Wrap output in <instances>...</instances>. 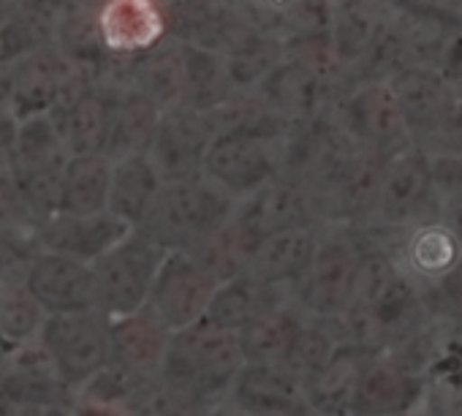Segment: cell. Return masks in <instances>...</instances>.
<instances>
[{"label": "cell", "mask_w": 462, "mask_h": 416, "mask_svg": "<svg viewBox=\"0 0 462 416\" xmlns=\"http://www.w3.org/2000/svg\"><path fill=\"white\" fill-rule=\"evenodd\" d=\"M245 356L237 332L199 319L169 335L158 378L174 389L190 411H207L226 400Z\"/></svg>", "instance_id": "obj_1"}, {"label": "cell", "mask_w": 462, "mask_h": 416, "mask_svg": "<svg viewBox=\"0 0 462 416\" xmlns=\"http://www.w3.org/2000/svg\"><path fill=\"white\" fill-rule=\"evenodd\" d=\"M235 207L237 199L204 171L182 180H163L136 229L163 251L188 254L220 229L235 213Z\"/></svg>", "instance_id": "obj_2"}, {"label": "cell", "mask_w": 462, "mask_h": 416, "mask_svg": "<svg viewBox=\"0 0 462 416\" xmlns=\"http://www.w3.org/2000/svg\"><path fill=\"white\" fill-rule=\"evenodd\" d=\"M36 343L44 348L58 378L77 392L101 367L112 362V329L109 316L98 308L47 313Z\"/></svg>", "instance_id": "obj_3"}, {"label": "cell", "mask_w": 462, "mask_h": 416, "mask_svg": "<svg viewBox=\"0 0 462 416\" xmlns=\"http://www.w3.org/2000/svg\"><path fill=\"white\" fill-rule=\"evenodd\" d=\"M166 251L144 237L139 229L123 235L101 256L90 262L96 283V308L115 316L136 313L147 305L150 286L163 262Z\"/></svg>", "instance_id": "obj_4"}, {"label": "cell", "mask_w": 462, "mask_h": 416, "mask_svg": "<svg viewBox=\"0 0 462 416\" xmlns=\"http://www.w3.org/2000/svg\"><path fill=\"white\" fill-rule=\"evenodd\" d=\"M9 74V109L17 120L52 115L74 104L93 82L50 42L17 60Z\"/></svg>", "instance_id": "obj_5"}, {"label": "cell", "mask_w": 462, "mask_h": 416, "mask_svg": "<svg viewBox=\"0 0 462 416\" xmlns=\"http://www.w3.org/2000/svg\"><path fill=\"white\" fill-rule=\"evenodd\" d=\"M217 286L220 283L201 264H196L188 254L166 251L155 273V281L150 286V297L144 308L169 332H177L204 319L207 305Z\"/></svg>", "instance_id": "obj_6"}, {"label": "cell", "mask_w": 462, "mask_h": 416, "mask_svg": "<svg viewBox=\"0 0 462 416\" xmlns=\"http://www.w3.org/2000/svg\"><path fill=\"white\" fill-rule=\"evenodd\" d=\"M201 171L235 199L278 177L275 144L248 131H217L204 153Z\"/></svg>", "instance_id": "obj_7"}, {"label": "cell", "mask_w": 462, "mask_h": 416, "mask_svg": "<svg viewBox=\"0 0 462 416\" xmlns=\"http://www.w3.org/2000/svg\"><path fill=\"white\" fill-rule=\"evenodd\" d=\"M212 136L215 125L207 112H199L188 104H174L169 109H161L147 155L163 180L193 177L201 174L204 153Z\"/></svg>", "instance_id": "obj_8"}, {"label": "cell", "mask_w": 462, "mask_h": 416, "mask_svg": "<svg viewBox=\"0 0 462 416\" xmlns=\"http://www.w3.org/2000/svg\"><path fill=\"white\" fill-rule=\"evenodd\" d=\"M23 281L44 313H71L96 308L90 262L58 251H36L23 270Z\"/></svg>", "instance_id": "obj_9"}, {"label": "cell", "mask_w": 462, "mask_h": 416, "mask_svg": "<svg viewBox=\"0 0 462 416\" xmlns=\"http://www.w3.org/2000/svg\"><path fill=\"white\" fill-rule=\"evenodd\" d=\"M104 85L109 88V134L104 155L117 161L131 153H147L161 109L117 74V63Z\"/></svg>", "instance_id": "obj_10"}, {"label": "cell", "mask_w": 462, "mask_h": 416, "mask_svg": "<svg viewBox=\"0 0 462 416\" xmlns=\"http://www.w3.org/2000/svg\"><path fill=\"white\" fill-rule=\"evenodd\" d=\"M134 226H128L125 221H120L109 210H101L93 216L55 213L39 224L36 248L69 254V256L82 259V262H93L96 256H101L109 245H115Z\"/></svg>", "instance_id": "obj_11"}, {"label": "cell", "mask_w": 462, "mask_h": 416, "mask_svg": "<svg viewBox=\"0 0 462 416\" xmlns=\"http://www.w3.org/2000/svg\"><path fill=\"white\" fill-rule=\"evenodd\" d=\"M98 28L109 55L134 58L166 36V17L158 0H104Z\"/></svg>", "instance_id": "obj_12"}, {"label": "cell", "mask_w": 462, "mask_h": 416, "mask_svg": "<svg viewBox=\"0 0 462 416\" xmlns=\"http://www.w3.org/2000/svg\"><path fill=\"white\" fill-rule=\"evenodd\" d=\"M52 44L63 52V58L71 66L88 74L90 82H104L117 63V58L109 55L104 44L101 28H98V12L93 9L66 6L60 17L55 20Z\"/></svg>", "instance_id": "obj_13"}, {"label": "cell", "mask_w": 462, "mask_h": 416, "mask_svg": "<svg viewBox=\"0 0 462 416\" xmlns=\"http://www.w3.org/2000/svg\"><path fill=\"white\" fill-rule=\"evenodd\" d=\"M117 74L144 93L158 109L182 104V71H180V47L177 39L163 36L147 52L117 60Z\"/></svg>", "instance_id": "obj_14"}, {"label": "cell", "mask_w": 462, "mask_h": 416, "mask_svg": "<svg viewBox=\"0 0 462 416\" xmlns=\"http://www.w3.org/2000/svg\"><path fill=\"white\" fill-rule=\"evenodd\" d=\"M300 193L291 182L273 177L248 196L237 199V207L231 218L243 229V235L259 245L262 237L286 229V226H300Z\"/></svg>", "instance_id": "obj_15"}, {"label": "cell", "mask_w": 462, "mask_h": 416, "mask_svg": "<svg viewBox=\"0 0 462 416\" xmlns=\"http://www.w3.org/2000/svg\"><path fill=\"white\" fill-rule=\"evenodd\" d=\"M278 305H281L278 289L243 270L240 275L223 281L215 289L204 319L215 327L240 332L243 327H248L251 321H256L259 316L270 313Z\"/></svg>", "instance_id": "obj_16"}, {"label": "cell", "mask_w": 462, "mask_h": 416, "mask_svg": "<svg viewBox=\"0 0 462 416\" xmlns=\"http://www.w3.org/2000/svg\"><path fill=\"white\" fill-rule=\"evenodd\" d=\"M161 182L163 177L158 174L147 153H131V155L112 161L106 210L136 229L142 218L147 216Z\"/></svg>", "instance_id": "obj_17"}, {"label": "cell", "mask_w": 462, "mask_h": 416, "mask_svg": "<svg viewBox=\"0 0 462 416\" xmlns=\"http://www.w3.org/2000/svg\"><path fill=\"white\" fill-rule=\"evenodd\" d=\"M112 329V359L134 373L155 375L169 343V329L147 310L109 319Z\"/></svg>", "instance_id": "obj_18"}, {"label": "cell", "mask_w": 462, "mask_h": 416, "mask_svg": "<svg viewBox=\"0 0 462 416\" xmlns=\"http://www.w3.org/2000/svg\"><path fill=\"white\" fill-rule=\"evenodd\" d=\"M60 131L69 155L104 153L109 134V88L93 82L74 104L50 115Z\"/></svg>", "instance_id": "obj_19"}, {"label": "cell", "mask_w": 462, "mask_h": 416, "mask_svg": "<svg viewBox=\"0 0 462 416\" xmlns=\"http://www.w3.org/2000/svg\"><path fill=\"white\" fill-rule=\"evenodd\" d=\"M177 47H180V71H182V104L199 112H212L220 104H226L231 96L240 93L228 79L226 60L220 52L188 42H177Z\"/></svg>", "instance_id": "obj_20"}, {"label": "cell", "mask_w": 462, "mask_h": 416, "mask_svg": "<svg viewBox=\"0 0 462 416\" xmlns=\"http://www.w3.org/2000/svg\"><path fill=\"white\" fill-rule=\"evenodd\" d=\"M112 180V161L104 153L69 155L63 166L60 185V210L69 216H93L106 210Z\"/></svg>", "instance_id": "obj_21"}, {"label": "cell", "mask_w": 462, "mask_h": 416, "mask_svg": "<svg viewBox=\"0 0 462 416\" xmlns=\"http://www.w3.org/2000/svg\"><path fill=\"white\" fill-rule=\"evenodd\" d=\"M313 254V237L302 226H286L259 240L254 248L245 273L256 275L264 283H286L305 273Z\"/></svg>", "instance_id": "obj_22"}, {"label": "cell", "mask_w": 462, "mask_h": 416, "mask_svg": "<svg viewBox=\"0 0 462 416\" xmlns=\"http://www.w3.org/2000/svg\"><path fill=\"white\" fill-rule=\"evenodd\" d=\"M291 378L286 362H245L226 400L248 413L286 411L291 402Z\"/></svg>", "instance_id": "obj_23"}, {"label": "cell", "mask_w": 462, "mask_h": 416, "mask_svg": "<svg viewBox=\"0 0 462 416\" xmlns=\"http://www.w3.org/2000/svg\"><path fill=\"white\" fill-rule=\"evenodd\" d=\"M25 264L0 267V335L17 343L36 340L47 313L23 281Z\"/></svg>", "instance_id": "obj_24"}, {"label": "cell", "mask_w": 462, "mask_h": 416, "mask_svg": "<svg viewBox=\"0 0 462 416\" xmlns=\"http://www.w3.org/2000/svg\"><path fill=\"white\" fill-rule=\"evenodd\" d=\"M245 362H286L291 346L300 337V327L281 305L259 316L237 332Z\"/></svg>", "instance_id": "obj_25"}, {"label": "cell", "mask_w": 462, "mask_h": 416, "mask_svg": "<svg viewBox=\"0 0 462 416\" xmlns=\"http://www.w3.org/2000/svg\"><path fill=\"white\" fill-rule=\"evenodd\" d=\"M254 243L243 235V229L235 224V218H228L220 229H215L209 237H204L188 256L201 264L217 283L240 275L248 267V259L254 254Z\"/></svg>", "instance_id": "obj_26"}, {"label": "cell", "mask_w": 462, "mask_h": 416, "mask_svg": "<svg viewBox=\"0 0 462 416\" xmlns=\"http://www.w3.org/2000/svg\"><path fill=\"white\" fill-rule=\"evenodd\" d=\"M52 33H55V23L6 9L4 20H0V69H12L25 55L50 44Z\"/></svg>", "instance_id": "obj_27"}, {"label": "cell", "mask_w": 462, "mask_h": 416, "mask_svg": "<svg viewBox=\"0 0 462 416\" xmlns=\"http://www.w3.org/2000/svg\"><path fill=\"white\" fill-rule=\"evenodd\" d=\"M4 4L12 12H23V14L36 17V20L55 23L60 17V12L69 6V0H4Z\"/></svg>", "instance_id": "obj_28"}, {"label": "cell", "mask_w": 462, "mask_h": 416, "mask_svg": "<svg viewBox=\"0 0 462 416\" xmlns=\"http://www.w3.org/2000/svg\"><path fill=\"white\" fill-rule=\"evenodd\" d=\"M243 4L251 9V14L270 25V28H278V23L300 4V0H243Z\"/></svg>", "instance_id": "obj_29"}, {"label": "cell", "mask_w": 462, "mask_h": 416, "mask_svg": "<svg viewBox=\"0 0 462 416\" xmlns=\"http://www.w3.org/2000/svg\"><path fill=\"white\" fill-rule=\"evenodd\" d=\"M17 117L12 112H0V166L14 161V142H17Z\"/></svg>", "instance_id": "obj_30"}, {"label": "cell", "mask_w": 462, "mask_h": 416, "mask_svg": "<svg viewBox=\"0 0 462 416\" xmlns=\"http://www.w3.org/2000/svg\"><path fill=\"white\" fill-rule=\"evenodd\" d=\"M4 14H6V4L0 0V20H4Z\"/></svg>", "instance_id": "obj_31"}, {"label": "cell", "mask_w": 462, "mask_h": 416, "mask_svg": "<svg viewBox=\"0 0 462 416\" xmlns=\"http://www.w3.org/2000/svg\"><path fill=\"white\" fill-rule=\"evenodd\" d=\"M158 4H161V6H169V4H174V0H158Z\"/></svg>", "instance_id": "obj_32"}]
</instances>
